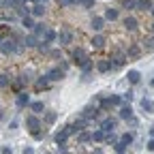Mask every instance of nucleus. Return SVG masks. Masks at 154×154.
I'll use <instances>...</instances> for the list:
<instances>
[{
    "instance_id": "11",
    "label": "nucleus",
    "mask_w": 154,
    "mask_h": 154,
    "mask_svg": "<svg viewBox=\"0 0 154 154\" xmlns=\"http://www.w3.org/2000/svg\"><path fill=\"white\" fill-rule=\"evenodd\" d=\"M90 43H92V47H94V49H101V47L105 45V36L96 32V34L92 36V41H90Z\"/></svg>"
},
{
    "instance_id": "49",
    "label": "nucleus",
    "mask_w": 154,
    "mask_h": 154,
    "mask_svg": "<svg viewBox=\"0 0 154 154\" xmlns=\"http://www.w3.org/2000/svg\"><path fill=\"white\" fill-rule=\"evenodd\" d=\"M152 86H154V79H152Z\"/></svg>"
},
{
    "instance_id": "43",
    "label": "nucleus",
    "mask_w": 154,
    "mask_h": 154,
    "mask_svg": "<svg viewBox=\"0 0 154 154\" xmlns=\"http://www.w3.org/2000/svg\"><path fill=\"white\" fill-rule=\"evenodd\" d=\"M26 2H34V5H41L43 0H26Z\"/></svg>"
},
{
    "instance_id": "33",
    "label": "nucleus",
    "mask_w": 154,
    "mask_h": 154,
    "mask_svg": "<svg viewBox=\"0 0 154 154\" xmlns=\"http://www.w3.org/2000/svg\"><path fill=\"white\" fill-rule=\"evenodd\" d=\"M113 150H116V152H118V154H122V152L126 150V143H122V141L118 139V141H116V143H113Z\"/></svg>"
},
{
    "instance_id": "12",
    "label": "nucleus",
    "mask_w": 154,
    "mask_h": 154,
    "mask_svg": "<svg viewBox=\"0 0 154 154\" xmlns=\"http://www.w3.org/2000/svg\"><path fill=\"white\" fill-rule=\"evenodd\" d=\"M154 5H152V0H137V2H135V9L137 11H150Z\"/></svg>"
},
{
    "instance_id": "37",
    "label": "nucleus",
    "mask_w": 154,
    "mask_h": 154,
    "mask_svg": "<svg viewBox=\"0 0 154 154\" xmlns=\"http://www.w3.org/2000/svg\"><path fill=\"white\" fill-rule=\"evenodd\" d=\"M120 141H122V143H126V146H128V143H133V135H131V133H124L122 137H120Z\"/></svg>"
},
{
    "instance_id": "21",
    "label": "nucleus",
    "mask_w": 154,
    "mask_h": 154,
    "mask_svg": "<svg viewBox=\"0 0 154 154\" xmlns=\"http://www.w3.org/2000/svg\"><path fill=\"white\" fill-rule=\"evenodd\" d=\"M9 88H11V77L0 73V90H9Z\"/></svg>"
},
{
    "instance_id": "18",
    "label": "nucleus",
    "mask_w": 154,
    "mask_h": 154,
    "mask_svg": "<svg viewBox=\"0 0 154 154\" xmlns=\"http://www.w3.org/2000/svg\"><path fill=\"white\" fill-rule=\"evenodd\" d=\"M88 141H92V133H86V131L77 133V143H88Z\"/></svg>"
},
{
    "instance_id": "26",
    "label": "nucleus",
    "mask_w": 154,
    "mask_h": 154,
    "mask_svg": "<svg viewBox=\"0 0 154 154\" xmlns=\"http://www.w3.org/2000/svg\"><path fill=\"white\" fill-rule=\"evenodd\" d=\"M36 90H45V88H49V79H47V75H43V77H38V82H36V86H34Z\"/></svg>"
},
{
    "instance_id": "34",
    "label": "nucleus",
    "mask_w": 154,
    "mask_h": 154,
    "mask_svg": "<svg viewBox=\"0 0 154 154\" xmlns=\"http://www.w3.org/2000/svg\"><path fill=\"white\" fill-rule=\"evenodd\" d=\"M105 141H107L109 146H111V143H116V141H118V135H116L113 131H111V133H107V137H105Z\"/></svg>"
},
{
    "instance_id": "44",
    "label": "nucleus",
    "mask_w": 154,
    "mask_h": 154,
    "mask_svg": "<svg viewBox=\"0 0 154 154\" xmlns=\"http://www.w3.org/2000/svg\"><path fill=\"white\" fill-rule=\"evenodd\" d=\"M150 32H152V36H154V24H152V26H150Z\"/></svg>"
},
{
    "instance_id": "20",
    "label": "nucleus",
    "mask_w": 154,
    "mask_h": 154,
    "mask_svg": "<svg viewBox=\"0 0 154 154\" xmlns=\"http://www.w3.org/2000/svg\"><path fill=\"white\" fill-rule=\"evenodd\" d=\"M103 17H105V22H107V19H111V22H113V19L120 17V13H118V9H111V7H109V9H105V15H103Z\"/></svg>"
},
{
    "instance_id": "22",
    "label": "nucleus",
    "mask_w": 154,
    "mask_h": 154,
    "mask_svg": "<svg viewBox=\"0 0 154 154\" xmlns=\"http://www.w3.org/2000/svg\"><path fill=\"white\" fill-rule=\"evenodd\" d=\"M141 49H143L146 54H152V51H154V36L146 38V41H143V45H141Z\"/></svg>"
},
{
    "instance_id": "8",
    "label": "nucleus",
    "mask_w": 154,
    "mask_h": 154,
    "mask_svg": "<svg viewBox=\"0 0 154 154\" xmlns=\"http://www.w3.org/2000/svg\"><path fill=\"white\" fill-rule=\"evenodd\" d=\"M17 107H19V109L30 107V96H28V92H19V94H17Z\"/></svg>"
},
{
    "instance_id": "5",
    "label": "nucleus",
    "mask_w": 154,
    "mask_h": 154,
    "mask_svg": "<svg viewBox=\"0 0 154 154\" xmlns=\"http://www.w3.org/2000/svg\"><path fill=\"white\" fill-rule=\"evenodd\" d=\"M141 54H143V49H141L139 45H128V49H126V60H137Z\"/></svg>"
},
{
    "instance_id": "50",
    "label": "nucleus",
    "mask_w": 154,
    "mask_h": 154,
    "mask_svg": "<svg viewBox=\"0 0 154 154\" xmlns=\"http://www.w3.org/2000/svg\"><path fill=\"white\" fill-rule=\"evenodd\" d=\"M122 154H124V152H122Z\"/></svg>"
},
{
    "instance_id": "19",
    "label": "nucleus",
    "mask_w": 154,
    "mask_h": 154,
    "mask_svg": "<svg viewBox=\"0 0 154 154\" xmlns=\"http://www.w3.org/2000/svg\"><path fill=\"white\" fill-rule=\"evenodd\" d=\"M96 71H99V73L111 71V62H109V60H99V62H96Z\"/></svg>"
},
{
    "instance_id": "24",
    "label": "nucleus",
    "mask_w": 154,
    "mask_h": 154,
    "mask_svg": "<svg viewBox=\"0 0 154 154\" xmlns=\"http://www.w3.org/2000/svg\"><path fill=\"white\" fill-rule=\"evenodd\" d=\"M105 137H107V133H105L103 128H99V131L92 133V141H99V143H101V141H105Z\"/></svg>"
},
{
    "instance_id": "38",
    "label": "nucleus",
    "mask_w": 154,
    "mask_h": 154,
    "mask_svg": "<svg viewBox=\"0 0 154 154\" xmlns=\"http://www.w3.org/2000/svg\"><path fill=\"white\" fill-rule=\"evenodd\" d=\"M43 135H45V131H38V128H36V131H32V137H34L36 141H41V139H43Z\"/></svg>"
},
{
    "instance_id": "3",
    "label": "nucleus",
    "mask_w": 154,
    "mask_h": 154,
    "mask_svg": "<svg viewBox=\"0 0 154 154\" xmlns=\"http://www.w3.org/2000/svg\"><path fill=\"white\" fill-rule=\"evenodd\" d=\"M62 77H64V69H60V66H54V69L47 71V79L49 82H60Z\"/></svg>"
},
{
    "instance_id": "30",
    "label": "nucleus",
    "mask_w": 154,
    "mask_h": 154,
    "mask_svg": "<svg viewBox=\"0 0 154 154\" xmlns=\"http://www.w3.org/2000/svg\"><path fill=\"white\" fill-rule=\"evenodd\" d=\"M36 51L49 54V43H47V41H38V43H36Z\"/></svg>"
},
{
    "instance_id": "39",
    "label": "nucleus",
    "mask_w": 154,
    "mask_h": 154,
    "mask_svg": "<svg viewBox=\"0 0 154 154\" xmlns=\"http://www.w3.org/2000/svg\"><path fill=\"white\" fill-rule=\"evenodd\" d=\"M122 101H124V103H131V101H133V92H131V90L122 94Z\"/></svg>"
},
{
    "instance_id": "6",
    "label": "nucleus",
    "mask_w": 154,
    "mask_h": 154,
    "mask_svg": "<svg viewBox=\"0 0 154 154\" xmlns=\"http://www.w3.org/2000/svg\"><path fill=\"white\" fill-rule=\"evenodd\" d=\"M99 111H101V107L88 105V107L82 111V116H84V118H88V120H96V118H99Z\"/></svg>"
},
{
    "instance_id": "23",
    "label": "nucleus",
    "mask_w": 154,
    "mask_h": 154,
    "mask_svg": "<svg viewBox=\"0 0 154 154\" xmlns=\"http://www.w3.org/2000/svg\"><path fill=\"white\" fill-rule=\"evenodd\" d=\"M56 38H58V32H54L51 28H47V30H45V34H43V41H47V43H54Z\"/></svg>"
},
{
    "instance_id": "35",
    "label": "nucleus",
    "mask_w": 154,
    "mask_h": 154,
    "mask_svg": "<svg viewBox=\"0 0 154 154\" xmlns=\"http://www.w3.org/2000/svg\"><path fill=\"white\" fill-rule=\"evenodd\" d=\"M56 122V113L54 111H47L45 113V124H54Z\"/></svg>"
},
{
    "instance_id": "47",
    "label": "nucleus",
    "mask_w": 154,
    "mask_h": 154,
    "mask_svg": "<svg viewBox=\"0 0 154 154\" xmlns=\"http://www.w3.org/2000/svg\"><path fill=\"white\" fill-rule=\"evenodd\" d=\"M73 2H84V0H73Z\"/></svg>"
},
{
    "instance_id": "28",
    "label": "nucleus",
    "mask_w": 154,
    "mask_h": 154,
    "mask_svg": "<svg viewBox=\"0 0 154 154\" xmlns=\"http://www.w3.org/2000/svg\"><path fill=\"white\" fill-rule=\"evenodd\" d=\"M135 2H137V0H118V5L122 9H126V11H133L135 9Z\"/></svg>"
},
{
    "instance_id": "29",
    "label": "nucleus",
    "mask_w": 154,
    "mask_h": 154,
    "mask_svg": "<svg viewBox=\"0 0 154 154\" xmlns=\"http://www.w3.org/2000/svg\"><path fill=\"white\" fill-rule=\"evenodd\" d=\"M22 26H24V28H28V30H32V28H34V19H32V15L22 17Z\"/></svg>"
},
{
    "instance_id": "7",
    "label": "nucleus",
    "mask_w": 154,
    "mask_h": 154,
    "mask_svg": "<svg viewBox=\"0 0 154 154\" xmlns=\"http://www.w3.org/2000/svg\"><path fill=\"white\" fill-rule=\"evenodd\" d=\"M26 126L30 128V133H32V131H36V128H41V120L36 118V113H30L28 118H26Z\"/></svg>"
},
{
    "instance_id": "27",
    "label": "nucleus",
    "mask_w": 154,
    "mask_h": 154,
    "mask_svg": "<svg viewBox=\"0 0 154 154\" xmlns=\"http://www.w3.org/2000/svg\"><path fill=\"white\" fill-rule=\"evenodd\" d=\"M126 77H128V82H131L133 86H135V84H139V79H141L139 71H128V75H126Z\"/></svg>"
},
{
    "instance_id": "48",
    "label": "nucleus",
    "mask_w": 154,
    "mask_h": 154,
    "mask_svg": "<svg viewBox=\"0 0 154 154\" xmlns=\"http://www.w3.org/2000/svg\"><path fill=\"white\" fill-rule=\"evenodd\" d=\"M0 7H2V0H0Z\"/></svg>"
},
{
    "instance_id": "46",
    "label": "nucleus",
    "mask_w": 154,
    "mask_h": 154,
    "mask_svg": "<svg viewBox=\"0 0 154 154\" xmlns=\"http://www.w3.org/2000/svg\"><path fill=\"white\" fill-rule=\"evenodd\" d=\"M150 13H152V17H154V7H152V9H150Z\"/></svg>"
},
{
    "instance_id": "1",
    "label": "nucleus",
    "mask_w": 154,
    "mask_h": 154,
    "mask_svg": "<svg viewBox=\"0 0 154 154\" xmlns=\"http://www.w3.org/2000/svg\"><path fill=\"white\" fill-rule=\"evenodd\" d=\"M19 49V43L15 41V38H2V43H0V51H2L5 56H11V54H17Z\"/></svg>"
},
{
    "instance_id": "42",
    "label": "nucleus",
    "mask_w": 154,
    "mask_h": 154,
    "mask_svg": "<svg viewBox=\"0 0 154 154\" xmlns=\"http://www.w3.org/2000/svg\"><path fill=\"white\" fill-rule=\"evenodd\" d=\"M84 7H86V9H90V7H94V0H84Z\"/></svg>"
},
{
    "instance_id": "4",
    "label": "nucleus",
    "mask_w": 154,
    "mask_h": 154,
    "mask_svg": "<svg viewBox=\"0 0 154 154\" xmlns=\"http://www.w3.org/2000/svg\"><path fill=\"white\" fill-rule=\"evenodd\" d=\"M56 41L60 43V45H71V43H73V32H71V30H60Z\"/></svg>"
},
{
    "instance_id": "31",
    "label": "nucleus",
    "mask_w": 154,
    "mask_h": 154,
    "mask_svg": "<svg viewBox=\"0 0 154 154\" xmlns=\"http://www.w3.org/2000/svg\"><path fill=\"white\" fill-rule=\"evenodd\" d=\"M141 109H143L146 113H150V111L154 109V105H152V101H150V99H141Z\"/></svg>"
},
{
    "instance_id": "10",
    "label": "nucleus",
    "mask_w": 154,
    "mask_h": 154,
    "mask_svg": "<svg viewBox=\"0 0 154 154\" xmlns=\"http://www.w3.org/2000/svg\"><path fill=\"white\" fill-rule=\"evenodd\" d=\"M36 43H38V36H34L32 32L22 38V45H24V47H36Z\"/></svg>"
},
{
    "instance_id": "2",
    "label": "nucleus",
    "mask_w": 154,
    "mask_h": 154,
    "mask_svg": "<svg viewBox=\"0 0 154 154\" xmlns=\"http://www.w3.org/2000/svg\"><path fill=\"white\" fill-rule=\"evenodd\" d=\"M122 26H124V30H128V32H135V30H137V26H139V22H137V17H133V15H126V17L122 19Z\"/></svg>"
},
{
    "instance_id": "40",
    "label": "nucleus",
    "mask_w": 154,
    "mask_h": 154,
    "mask_svg": "<svg viewBox=\"0 0 154 154\" xmlns=\"http://www.w3.org/2000/svg\"><path fill=\"white\" fill-rule=\"evenodd\" d=\"M58 2H60L62 7H71V5H73V0H58Z\"/></svg>"
},
{
    "instance_id": "9",
    "label": "nucleus",
    "mask_w": 154,
    "mask_h": 154,
    "mask_svg": "<svg viewBox=\"0 0 154 154\" xmlns=\"http://www.w3.org/2000/svg\"><path fill=\"white\" fill-rule=\"evenodd\" d=\"M90 28L94 32H101L105 28V17H92V22H90Z\"/></svg>"
},
{
    "instance_id": "41",
    "label": "nucleus",
    "mask_w": 154,
    "mask_h": 154,
    "mask_svg": "<svg viewBox=\"0 0 154 154\" xmlns=\"http://www.w3.org/2000/svg\"><path fill=\"white\" fill-rule=\"evenodd\" d=\"M146 146H148V150H150V152H154V137H152V139H150Z\"/></svg>"
},
{
    "instance_id": "36",
    "label": "nucleus",
    "mask_w": 154,
    "mask_h": 154,
    "mask_svg": "<svg viewBox=\"0 0 154 154\" xmlns=\"http://www.w3.org/2000/svg\"><path fill=\"white\" fill-rule=\"evenodd\" d=\"M47 56H49V58H54V60H58V58L62 60V51H60V49H51V51H49Z\"/></svg>"
},
{
    "instance_id": "25",
    "label": "nucleus",
    "mask_w": 154,
    "mask_h": 154,
    "mask_svg": "<svg viewBox=\"0 0 154 154\" xmlns=\"http://www.w3.org/2000/svg\"><path fill=\"white\" fill-rule=\"evenodd\" d=\"M131 116H133V109H131V103H128V105H122V107H120V118H124V120H128V118H131Z\"/></svg>"
},
{
    "instance_id": "16",
    "label": "nucleus",
    "mask_w": 154,
    "mask_h": 154,
    "mask_svg": "<svg viewBox=\"0 0 154 154\" xmlns=\"http://www.w3.org/2000/svg\"><path fill=\"white\" fill-rule=\"evenodd\" d=\"M30 15L32 17H41V15H45V5L41 2V5H34L32 9H30Z\"/></svg>"
},
{
    "instance_id": "14",
    "label": "nucleus",
    "mask_w": 154,
    "mask_h": 154,
    "mask_svg": "<svg viewBox=\"0 0 154 154\" xmlns=\"http://www.w3.org/2000/svg\"><path fill=\"white\" fill-rule=\"evenodd\" d=\"M54 139H56V143H58V146H60V143H66V139H69V131H66V128H62V131H58Z\"/></svg>"
},
{
    "instance_id": "45",
    "label": "nucleus",
    "mask_w": 154,
    "mask_h": 154,
    "mask_svg": "<svg viewBox=\"0 0 154 154\" xmlns=\"http://www.w3.org/2000/svg\"><path fill=\"white\" fill-rule=\"evenodd\" d=\"M150 137H154V128H150Z\"/></svg>"
},
{
    "instance_id": "13",
    "label": "nucleus",
    "mask_w": 154,
    "mask_h": 154,
    "mask_svg": "<svg viewBox=\"0 0 154 154\" xmlns=\"http://www.w3.org/2000/svg\"><path fill=\"white\" fill-rule=\"evenodd\" d=\"M101 128H103L105 133H111V131L116 128V120H113V118H105V120L101 122Z\"/></svg>"
},
{
    "instance_id": "32",
    "label": "nucleus",
    "mask_w": 154,
    "mask_h": 154,
    "mask_svg": "<svg viewBox=\"0 0 154 154\" xmlns=\"http://www.w3.org/2000/svg\"><path fill=\"white\" fill-rule=\"evenodd\" d=\"M109 99V103L113 105V107H118V105H122L124 101H122V96H118V94H111V96H107Z\"/></svg>"
},
{
    "instance_id": "17",
    "label": "nucleus",
    "mask_w": 154,
    "mask_h": 154,
    "mask_svg": "<svg viewBox=\"0 0 154 154\" xmlns=\"http://www.w3.org/2000/svg\"><path fill=\"white\" fill-rule=\"evenodd\" d=\"M30 111H32V113H36V116H38V113H43V111H45L43 101H34V103H30Z\"/></svg>"
},
{
    "instance_id": "15",
    "label": "nucleus",
    "mask_w": 154,
    "mask_h": 154,
    "mask_svg": "<svg viewBox=\"0 0 154 154\" xmlns=\"http://www.w3.org/2000/svg\"><path fill=\"white\" fill-rule=\"evenodd\" d=\"M45 30H47V24L38 22V24H34V28H32V34H34V36H43V34H45Z\"/></svg>"
}]
</instances>
